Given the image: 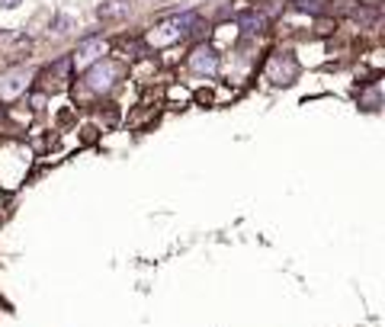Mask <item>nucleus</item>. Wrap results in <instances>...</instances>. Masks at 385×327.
I'll list each match as a JSON object with an SVG mask.
<instances>
[{
  "instance_id": "nucleus-1",
  "label": "nucleus",
  "mask_w": 385,
  "mask_h": 327,
  "mask_svg": "<svg viewBox=\"0 0 385 327\" xmlns=\"http://www.w3.org/2000/svg\"><path fill=\"white\" fill-rule=\"evenodd\" d=\"M119 77H122V68L115 61H109V58H100L96 64H90V68L83 71V83H87L93 93H113Z\"/></svg>"
},
{
  "instance_id": "nucleus-2",
  "label": "nucleus",
  "mask_w": 385,
  "mask_h": 327,
  "mask_svg": "<svg viewBox=\"0 0 385 327\" xmlns=\"http://www.w3.org/2000/svg\"><path fill=\"white\" fill-rule=\"evenodd\" d=\"M109 42L103 36H83L81 42H77V48L71 51V71H87L90 64H96L103 55H106Z\"/></svg>"
},
{
  "instance_id": "nucleus-3",
  "label": "nucleus",
  "mask_w": 385,
  "mask_h": 327,
  "mask_svg": "<svg viewBox=\"0 0 385 327\" xmlns=\"http://www.w3.org/2000/svg\"><path fill=\"white\" fill-rule=\"evenodd\" d=\"M267 77L273 87H289L299 77V61L292 55H273L267 64Z\"/></svg>"
},
{
  "instance_id": "nucleus-4",
  "label": "nucleus",
  "mask_w": 385,
  "mask_h": 327,
  "mask_svg": "<svg viewBox=\"0 0 385 327\" xmlns=\"http://www.w3.org/2000/svg\"><path fill=\"white\" fill-rule=\"evenodd\" d=\"M186 61H190L192 74H199V77H215L218 74V55H215L212 45H196Z\"/></svg>"
},
{
  "instance_id": "nucleus-5",
  "label": "nucleus",
  "mask_w": 385,
  "mask_h": 327,
  "mask_svg": "<svg viewBox=\"0 0 385 327\" xmlns=\"http://www.w3.org/2000/svg\"><path fill=\"white\" fill-rule=\"evenodd\" d=\"M29 81H32L29 71H13V74L0 77V100H4V103H13L16 96H23L26 87H29Z\"/></svg>"
},
{
  "instance_id": "nucleus-6",
  "label": "nucleus",
  "mask_w": 385,
  "mask_h": 327,
  "mask_svg": "<svg viewBox=\"0 0 385 327\" xmlns=\"http://www.w3.org/2000/svg\"><path fill=\"white\" fill-rule=\"evenodd\" d=\"M68 77H71V58H58L55 68H48V83H45V90H64Z\"/></svg>"
},
{
  "instance_id": "nucleus-7",
  "label": "nucleus",
  "mask_w": 385,
  "mask_h": 327,
  "mask_svg": "<svg viewBox=\"0 0 385 327\" xmlns=\"http://www.w3.org/2000/svg\"><path fill=\"white\" fill-rule=\"evenodd\" d=\"M237 26L244 29V36H257L267 26V19H263L260 10H244V13H237Z\"/></svg>"
},
{
  "instance_id": "nucleus-8",
  "label": "nucleus",
  "mask_w": 385,
  "mask_h": 327,
  "mask_svg": "<svg viewBox=\"0 0 385 327\" xmlns=\"http://www.w3.org/2000/svg\"><path fill=\"white\" fill-rule=\"evenodd\" d=\"M96 16L100 19H119V16H125V13H122L119 0H106V4L96 6Z\"/></svg>"
},
{
  "instance_id": "nucleus-9",
  "label": "nucleus",
  "mask_w": 385,
  "mask_h": 327,
  "mask_svg": "<svg viewBox=\"0 0 385 327\" xmlns=\"http://www.w3.org/2000/svg\"><path fill=\"white\" fill-rule=\"evenodd\" d=\"M23 0H0V10H16Z\"/></svg>"
}]
</instances>
